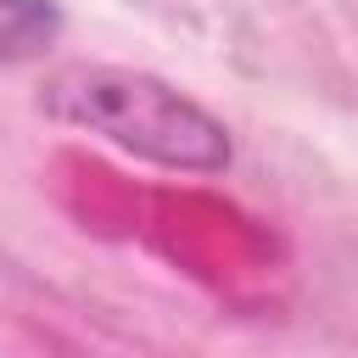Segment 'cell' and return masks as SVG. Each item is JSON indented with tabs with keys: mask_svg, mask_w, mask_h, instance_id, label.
Instances as JSON below:
<instances>
[{
	"mask_svg": "<svg viewBox=\"0 0 358 358\" xmlns=\"http://www.w3.org/2000/svg\"><path fill=\"white\" fill-rule=\"evenodd\" d=\"M62 0H0V67L39 62L62 39Z\"/></svg>",
	"mask_w": 358,
	"mask_h": 358,
	"instance_id": "obj_2",
	"label": "cell"
},
{
	"mask_svg": "<svg viewBox=\"0 0 358 358\" xmlns=\"http://www.w3.org/2000/svg\"><path fill=\"white\" fill-rule=\"evenodd\" d=\"M39 112L112 151L168 173H224L235 162L229 129L179 84L134 67H62L39 90Z\"/></svg>",
	"mask_w": 358,
	"mask_h": 358,
	"instance_id": "obj_1",
	"label": "cell"
}]
</instances>
